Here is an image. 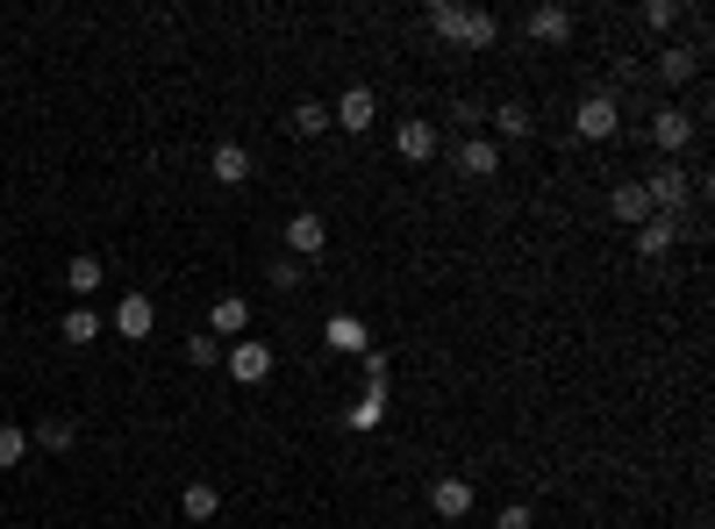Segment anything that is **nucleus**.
Wrapping results in <instances>:
<instances>
[{"label": "nucleus", "mask_w": 715, "mask_h": 529, "mask_svg": "<svg viewBox=\"0 0 715 529\" xmlns=\"http://www.w3.org/2000/svg\"><path fill=\"white\" fill-rule=\"evenodd\" d=\"M651 144H659L665 158H680V150L694 144V115L687 108H659V115H651Z\"/></svg>", "instance_id": "obj_5"}, {"label": "nucleus", "mask_w": 715, "mask_h": 529, "mask_svg": "<svg viewBox=\"0 0 715 529\" xmlns=\"http://www.w3.org/2000/svg\"><path fill=\"white\" fill-rule=\"evenodd\" d=\"M365 387H387V351H365Z\"/></svg>", "instance_id": "obj_32"}, {"label": "nucleus", "mask_w": 715, "mask_h": 529, "mask_svg": "<svg viewBox=\"0 0 715 529\" xmlns=\"http://www.w3.org/2000/svg\"><path fill=\"white\" fill-rule=\"evenodd\" d=\"M230 372H236L243 387L272 380V343H230Z\"/></svg>", "instance_id": "obj_11"}, {"label": "nucleus", "mask_w": 715, "mask_h": 529, "mask_svg": "<svg viewBox=\"0 0 715 529\" xmlns=\"http://www.w3.org/2000/svg\"><path fill=\"white\" fill-rule=\"evenodd\" d=\"M422 22H430L444 43H459V29H465V8H459V0H430V14H422Z\"/></svg>", "instance_id": "obj_23"}, {"label": "nucleus", "mask_w": 715, "mask_h": 529, "mask_svg": "<svg viewBox=\"0 0 715 529\" xmlns=\"http://www.w3.org/2000/svg\"><path fill=\"white\" fill-rule=\"evenodd\" d=\"M208 172H215V187H243V179H251V150H243V144H215Z\"/></svg>", "instance_id": "obj_14"}, {"label": "nucleus", "mask_w": 715, "mask_h": 529, "mask_svg": "<svg viewBox=\"0 0 715 529\" xmlns=\"http://www.w3.org/2000/svg\"><path fill=\"white\" fill-rule=\"evenodd\" d=\"M29 458V430H14V422H0V473H14V465Z\"/></svg>", "instance_id": "obj_27"}, {"label": "nucleus", "mask_w": 715, "mask_h": 529, "mask_svg": "<svg viewBox=\"0 0 715 529\" xmlns=\"http://www.w3.org/2000/svg\"><path fill=\"white\" fill-rule=\"evenodd\" d=\"M115 329H122L129 343H144L150 329H158V308H150V294H122V300H115Z\"/></svg>", "instance_id": "obj_8"}, {"label": "nucleus", "mask_w": 715, "mask_h": 529, "mask_svg": "<svg viewBox=\"0 0 715 529\" xmlns=\"http://www.w3.org/2000/svg\"><path fill=\"white\" fill-rule=\"evenodd\" d=\"M351 430H379V422H387V387H365V401H351Z\"/></svg>", "instance_id": "obj_21"}, {"label": "nucleus", "mask_w": 715, "mask_h": 529, "mask_svg": "<svg viewBox=\"0 0 715 529\" xmlns=\"http://www.w3.org/2000/svg\"><path fill=\"white\" fill-rule=\"evenodd\" d=\"M301 286H308V265H301V258H280V265H272V294H301Z\"/></svg>", "instance_id": "obj_28"}, {"label": "nucleus", "mask_w": 715, "mask_h": 529, "mask_svg": "<svg viewBox=\"0 0 715 529\" xmlns=\"http://www.w3.org/2000/svg\"><path fill=\"white\" fill-rule=\"evenodd\" d=\"M286 123H294V136H323L329 129V108H323V100H294V115H286Z\"/></svg>", "instance_id": "obj_26"}, {"label": "nucleus", "mask_w": 715, "mask_h": 529, "mask_svg": "<svg viewBox=\"0 0 715 529\" xmlns=\"http://www.w3.org/2000/svg\"><path fill=\"white\" fill-rule=\"evenodd\" d=\"M393 150H401V158H408V165H430V158H437V150H444V129H437V123H430V115H408V123H401V129H393Z\"/></svg>", "instance_id": "obj_1"}, {"label": "nucleus", "mask_w": 715, "mask_h": 529, "mask_svg": "<svg viewBox=\"0 0 715 529\" xmlns=\"http://www.w3.org/2000/svg\"><path fill=\"white\" fill-rule=\"evenodd\" d=\"M572 129H580L587 144H608V136L622 129V115H616V94H587L580 108H572Z\"/></svg>", "instance_id": "obj_3"}, {"label": "nucleus", "mask_w": 715, "mask_h": 529, "mask_svg": "<svg viewBox=\"0 0 715 529\" xmlns=\"http://www.w3.org/2000/svg\"><path fill=\"white\" fill-rule=\"evenodd\" d=\"M680 22H687V0H644V29H659V36H673Z\"/></svg>", "instance_id": "obj_22"}, {"label": "nucleus", "mask_w": 715, "mask_h": 529, "mask_svg": "<svg viewBox=\"0 0 715 529\" xmlns=\"http://www.w3.org/2000/svg\"><path fill=\"white\" fill-rule=\"evenodd\" d=\"M494 129H501V144H523V136L537 129V115H529L523 100H501V108H494Z\"/></svg>", "instance_id": "obj_19"}, {"label": "nucleus", "mask_w": 715, "mask_h": 529, "mask_svg": "<svg viewBox=\"0 0 715 529\" xmlns=\"http://www.w3.org/2000/svg\"><path fill=\"white\" fill-rule=\"evenodd\" d=\"M65 294H80V300L101 294V258H94V251H80V258L65 265Z\"/></svg>", "instance_id": "obj_20"}, {"label": "nucleus", "mask_w": 715, "mask_h": 529, "mask_svg": "<svg viewBox=\"0 0 715 529\" xmlns=\"http://www.w3.org/2000/svg\"><path fill=\"white\" fill-rule=\"evenodd\" d=\"M430 508H437L444 522L473 516V479H437V487H430Z\"/></svg>", "instance_id": "obj_12"}, {"label": "nucleus", "mask_w": 715, "mask_h": 529, "mask_svg": "<svg viewBox=\"0 0 715 529\" xmlns=\"http://www.w3.org/2000/svg\"><path fill=\"white\" fill-rule=\"evenodd\" d=\"M286 244H294V258H323L329 251V222L315 215V208H301V215L286 222Z\"/></svg>", "instance_id": "obj_7"}, {"label": "nucleus", "mask_w": 715, "mask_h": 529, "mask_svg": "<svg viewBox=\"0 0 715 529\" xmlns=\"http://www.w3.org/2000/svg\"><path fill=\"white\" fill-rule=\"evenodd\" d=\"M29 444H36V451H72V422L65 415H43L36 430H29Z\"/></svg>", "instance_id": "obj_25"}, {"label": "nucleus", "mask_w": 715, "mask_h": 529, "mask_svg": "<svg viewBox=\"0 0 715 529\" xmlns=\"http://www.w3.org/2000/svg\"><path fill=\"white\" fill-rule=\"evenodd\" d=\"M529 36H537V43H566L572 36V8H551V0L529 8Z\"/></svg>", "instance_id": "obj_15"}, {"label": "nucleus", "mask_w": 715, "mask_h": 529, "mask_svg": "<svg viewBox=\"0 0 715 529\" xmlns=\"http://www.w3.org/2000/svg\"><path fill=\"white\" fill-rule=\"evenodd\" d=\"M459 43H465V51H494V43H501V22H494L486 8H465V29H459Z\"/></svg>", "instance_id": "obj_18"}, {"label": "nucleus", "mask_w": 715, "mask_h": 529, "mask_svg": "<svg viewBox=\"0 0 715 529\" xmlns=\"http://www.w3.org/2000/svg\"><path fill=\"white\" fill-rule=\"evenodd\" d=\"M329 343H337V351H372V343H365V322H358V315H329Z\"/></svg>", "instance_id": "obj_24"}, {"label": "nucleus", "mask_w": 715, "mask_h": 529, "mask_svg": "<svg viewBox=\"0 0 715 529\" xmlns=\"http://www.w3.org/2000/svg\"><path fill=\"white\" fill-rule=\"evenodd\" d=\"M94 337H101V315L94 308H72L65 315V343H94Z\"/></svg>", "instance_id": "obj_29"}, {"label": "nucleus", "mask_w": 715, "mask_h": 529, "mask_svg": "<svg viewBox=\"0 0 715 529\" xmlns=\"http://www.w3.org/2000/svg\"><path fill=\"white\" fill-rule=\"evenodd\" d=\"M687 187H694V179L680 172V165H659V172L644 179V201H651V215H680V208H687Z\"/></svg>", "instance_id": "obj_2"}, {"label": "nucleus", "mask_w": 715, "mask_h": 529, "mask_svg": "<svg viewBox=\"0 0 715 529\" xmlns=\"http://www.w3.org/2000/svg\"><path fill=\"white\" fill-rule=\"evenodd\" d=\"M651 72H659L665 86H687L694 72H702V57H694V51H680V43H665V51H659V65H651Z\"/></svg>", "instance_id": "obj_17"}, {"label": "nucleus", "mask_w": 715, "mask_h": 529, "mask_svg": "<svg viewBox=\"0 0 715 529\" xmlns=\"http://www.w3.org/2000/svg\"><path fill=\"white\" fill-rule=\"evenodd\" d=\"M451 165H459L465 179H494L501 172V144H494V136H465V144L451 150Z\"/></svg>", "instance_id": "obj_6"}, {"label": "nucleus", "mask_w": 715, "mask_h": 529, "mask_svg": "<svg viewBox=\"0 0 715 529\" xmlns=\"http://www.w3.org/2000/svg\"><path fill=\"white\" fill-rule=\"evenodd\" d=\"M494 529H537V516H529V508H501Z\"/></svg>", "instance_id": "obj_31"}, {"label": "nucleus", "mask_w": 715, "mask_h": 529, "mask_svg": "<svg viewBox=\"0 0 715 529\" xmlns=\"http://www.w3.org/2000/svg\"><path fill=\"white\" fill-rule=\"evenodd\" d=\"M329 123L351 129V136H365V129L379 123V94H372V86H344V100L329 108Z\"/></svg>", "instance_id": "obj_4"}, {"label": "nucleus", "mask_w": 715, "mask_h": 529, "mask_svg": "<svg viewBox=\"0 0 715 529\" xmlns=\"http://www.w3.org/2000/svg\"><path fill=\"white\" fill-rule=\"evenodd\" d=\"M673 244H680V215H651L644 230H637V258H665Z\"/></svg>", "instance_id": "obj_13"}, {"label": "nucleus", "mask_w": 715, "mask_h": 529, "mask_svg": "<svg viewBox=\"0 0 715 529\" xmlns=\"http://www.w3.org/2000/svg\"><path fill=\"white\" fill-rule=\"evenodd\" d=\"M608 215H616V222H630V230H644V222H651L644 179H622V187H608Z\"/></svg>", "instance_id": "obj_9"}, {"label": "nucleus", "mask_w": 715, "mask_h": 529, "mask_svg": "<svg viewBox=\"0 0 715 529\" xmlns=\"http://www.w3.org/2000/svg\"><path fill=\"white\" fill-rule=\"evenodd\" d=\"M179 516H187V522H215L222 516V494L208 487V479H193V487L179 494Z\"/></svg>", "instance_id": "obj_16"}, {"label": "nucleus", "mask_w": 715, "mask_h": 529, "mask_svg": "<svg viewBox=\"0 0 715 529\" xmlns=\"http://www.w3.org/2000/svg\"><path fill=\"white\" fill-rule=\"evenodd\" d=\"M215 351H222V343L208 337V329H201V337H187V366H215Z\"/></svg>", "instance_id": "obj_30"}, {"label": "nucleus", "mask_w": 715, "mask_h": 529, "mask_svg": "<svg viewBox=\"0 0 715 529\" xmlns=\"http://www.w3.org/2000/svg\"><path fill=\"white\" fill-rule=\"evenodd\" d=\"M251 329V300L243 294H222L215 308H208V337H243Z\"/></svg>", "instance_id": "obj_10"}]
</instances>
